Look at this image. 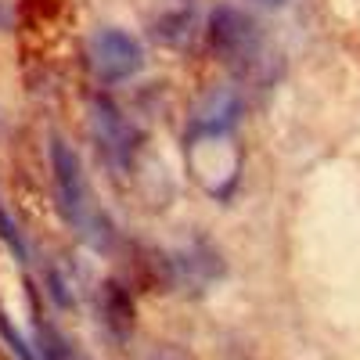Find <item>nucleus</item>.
Listing matches in <instances>:
<instances>
[{
	"label": "nucleus",
	"instance_id": "obj_1",
	"mask_svg": "<svg viewBox=\"0 0 360 360\" xmlns=\"http://www.w3.org/2000/svg\"><path fill=\"white\" fill-rule=\"evenodd\" d=\"M51 169H54L58 198H62V213L72 224V231L86 245L108 249L112 245V220L105 217V209L98 205L94 191H90V180L79 166V155L62 137L51 141Z\"/></svg>",
	"mask_w": 360,
	"mask_h": 360
},
{
	"label": "nucleus",
	"instance_id": "obj_2",
	"mask_svg": "<svg viewBox=\"0 0 360 360\" xmlns=\"http://www.w3.org/2000/svg\"><path fill=\"white\" fill-rule=\"evenodd\" d=\"M209 47L242 76H256V69L266 62V44L259 25L238 8L213 11V18H209Z\"/></svg>",
	"mask_w": 360,
	"mask_h": 360
},
{
	"label": "nucleus",
	"instance_id": "obj_3",
	"mask_svg": "<svg viewBox=\"0 0 360 360\" xmlns=\"http://www.w3.org/2000/svg\"><path fill=\"white\" fill-rule=\"evenodd\" d=\"M90 69L105 83H119L141 69V44L123 29H98L86 44Z\"/></svg>",
	"mask_w": 360,
	"mask_h": 360
},
{
	"label": "nucleus",
	"instance_id": "obj_4",
	"mask_svg": "<svg viewBox=\"0 0 360 360\" xmlns=\"http://www.w3.org/2000/svg\"><path fill=\"white\" fill-rule=\"evenodd\" d=\"M90 127H94L105 162H112L115 169H127L130 155H134V130L123 119V112L105 98H94V105H90Z\"/></svg>",
	"mask_w": 360,
	"mask_h": 360
},
{
	"label": "nucleus",
	"instance_id": "obj_5",
	"mask_svg": "<svg viewBox=\"0 0 360 360\" xmlns=\"http://www.w3.org/2000/svg\"><path fill=\"white\" fill-rule=\"evenodd\" d=\"M238 115H242V98L231 86H217L202 98L195 108V137H224L234 130Z\"/></svg>",
	"mask_w": 360,
	"mask_h": 360
},
{
	"label": "nucleus",
	"instance_id": "obj_6",
	"mask_svg": "<svg viewBox=\"0 0 360 360\" xmlns=\"http://www.w3.org/2000/svg\"><path fill=\"white\" fill-rule=\"evenodd\" d=\"M105 321H108L112 332H119V335L134 332V303H130L127 288L105 285Z\"/></svg>",
	"mask_w": 360,
	"mask_h": 360
},
{
	"label": "nucleus",
	"instance_id": "obj_7",
	"mask_svg": "<svg viewBox=\"0 0 360 360\" xmlns=\"http://www.w3.org/2000/svg\"><path fill=\"white\" fill-rule=\"evenodd\" d=\"M0 238L11 245V252L18 256V263H29V245H25V238L18 231V224L11 220V213L4 209V202H0Z\"/></svg>",
	"mask_w": 360,
	"mask_h": 360
},
{
	"label": "nucleus",
	"instance_id": "obj_8",
	"mask_svg": "<svg viewBox=\"0 0 360 360\" xmlns=\"http://www.w3.org/2000/svg\"><path fill=\"white\" fill-rule=\"evenodd\" d=\"M40 349H44V360H76V349L69 346L65 335H58L54 328H40Z\"/></svg>",
	"mask_w": 360,
	"mask_h": 360
},
{
	"label": "nucleus",
	"instance_id": "obj_9",
	"mask_svg": "<svg viewBox=\"0 0 360 360\" xmlns=\"http://www.w3.org/2000/svg\"><path fill=\"white\" fill-rule=\"evenodd\" d=\"M188 29H191V15H176V18H166V22H159V40H166V44H180L188 37Z\"/></svg>",
	"mask_w": 360,
	"mask_h": 360
},
{
	"label": "nucleus",
	"instance_id": "obj_10",
	"mask_svg": "<svg viewBox=\"0 0 360 360\" xmlns=\"http://www.w3.org/2000/svg\"><path fill=\"white\" fill-rule=\"evenodd\" d=\"M0 335H4V339L11 342V349H15V353H18L22 360H37L33 346H29V342H25V339H22L18 332H15V324L8 321V314H4V310H0Z\"/></svg>",
	"mask_w": 360,
	"mask_h": 360
},
{
	"label": "nucleus",
	"instance_id": "obj_11",
	"mask_svg": "<svg viewBox=\"0 0 360 360\" xmlns=\"http://www.w3.org/2000/svg\"><path fill=\"white\" fill-rule=\"evenodd\" d=\"M259 4H285V0H259Z\"/></svg>",
	"mask_w": 360,
	"mask_h": 360
}]
</instances>
